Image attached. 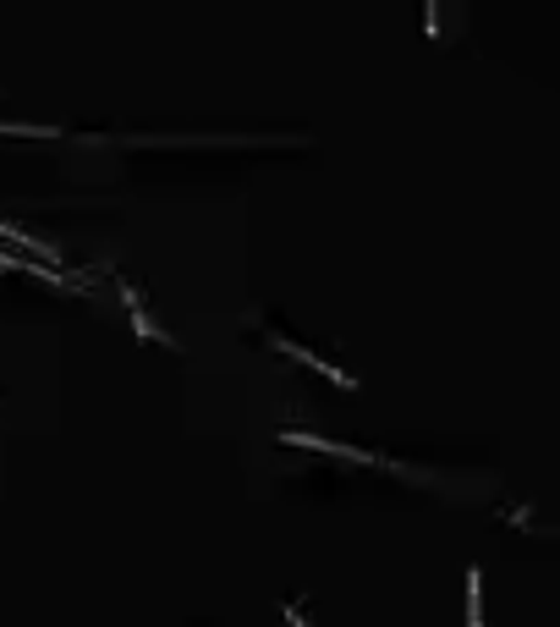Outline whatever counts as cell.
Wrapping results in <instances>:
<instances>
[{
    "label": "cell",
    "mask_w": 560,
    "mask_h": 627,
    "mask_svg": "<svg viewBox=\"0 0 560 627\" xmlns=\"http://www.w3.org/2000/svg\"><path fill=\"white\" fill-rule=\"evenodd\" d=\"M0 237H12V242H18V248H28V253H39V259H45V270H56V264H61V259H56V248H50V242H39V237H28V231H18V226H12V220H0Z\"/></svg>",
    "instance_id": "obj_5"
},
{
    "label": "cell",
    "mask_w": 560,
    "mask_h": 627,
    "mask_svg": "<svg viewBox=\"0 0 560 627\" xmlns=\"http://www.w3.org/2000/svg\"><path fill=\"white\" fill-rule=\"evenodd\" d=\"M478 583H483V572H478V567H467V627H483V605H478Z\"/></svg>",
    "instance_id": "obj_6"
},
{
    "label": "cell",
    "mask_w": 560,
    "mask_h": 627,
    "mask_svg": "<svg viewBox=\"0 0 560 627\" xmlns=\"http://www.w3.org/2000/svg\"><path fill=\"white\" fill-rule=\"evenodd\" d=\"M281 616H286L292 627H313V622H308V611H302L297 600H286V605H281Z\"/></svg>",
    "instance_id": "obj_7"
},
{
    "label": "cell",
    "mask_w": 560,
    "mask_h": 627,
    "mask_svg": "<svg viewBox=\"0 0 560 627\" xmlns=\"http://www.w3.org/2000/svg\"><path fill=\"white\" fill-rule=\"evenodd\" d=\"M281 446H313V452H335V457H352V463H363V468H390V474H407L401 463H390V457H379V452H363V446H352V441H324V435H313V430H281Z\"/></svg>",
    "instance_id": "obj_1"
},
{
    "label": "cell",
    "mask_w": 560,
    "mask_h": 627,
    "mask_svg": "<svg viewBox=\"0 0 560 627\" xmlns=\"http://www.w3.org/2000/svg\"><path fill=\"white\" fill-rule=\"evenodd\" d=\"M0 270H28V275H39V281H50V286H89L83 275H67V270H45V264H23V259H12V253H0Z\"/></svg>",
    "instance_id": "obj_4"
},
{
    "label": "cell",
    "mask_w": 560,
    "mask_h": 627,
    "mask_svg": "<svg viewBox=\"0 0 560 627\" xmlns=\"http://www.w3.org/2000/svg\"><path fill=\"white\" fill-rule=\"evenodd\" d=\"M270 342H275V347H281V353H286V358H302V364H313V369H319V375H324V380H335V386H341V391H357V380H352V375H346V369H335V364H324V358H319V353H308V347H302V342H292V337H286V331H275V326H270Z\"/></svg>",
    "instance_id": "obj_2"
},
{
    "label": "cell",
    "mask_w": 560,
    "mask_h": 627,
    "mask_svg": "<svg viewBox=\"0 0 560 627\" xmlns=\"http://www.w3.org/2000/svg\"><path fill=\"white\" fill-rule=\"evenodd\" d=\"M122 303H127V308H133V331H138V337H144V342H160V347H165V353H176V337H165V331H160V326H155V320H149V308H144V297H138V292H133V286H127V281H122Z\"/></svg>",
    "instance_id": "obj_3"
}]
</instances>
